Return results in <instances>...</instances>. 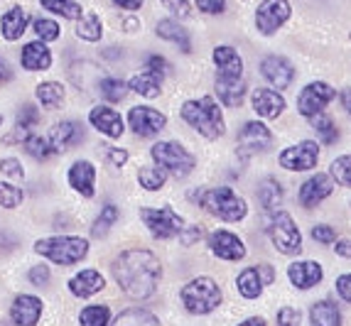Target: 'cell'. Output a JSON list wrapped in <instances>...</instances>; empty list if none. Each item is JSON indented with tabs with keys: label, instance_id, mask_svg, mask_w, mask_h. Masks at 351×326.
Listing matches in <instances>:
<instances>
[{
	"label": "cell",
	"instance_id": "obj_42",
	"mask_svg": "<svg viewBox=\"0 0 351 326\" xmlns=\"http://www.w3.org/2000/svg\"><path fill=\"white\" fill-rule=\"evenodd\" d=\"M116 221H118V206H113V204L104 206V209H101V216L96 218L94 228H91V236H94V238H104L106 233H108V228H111Z\"/></svg>",
	"mask_w": 351,
	"mask_h": 326
},
{
	"label": "cell",
	"instance_id": "obj_4",
	"mask_svg": "<svg viewBox=\"0 0 351 326\" xmlns=\"http://www.w3.org/2000/svg\"><path fill=\"white\" fill-rule=\"evenodd\" d=\"M35 253L49 258L57 265H76L88 255V240L82 236H52L37 240Z\"/></svg>",
	"mask_w": 351,
	"mask_h": 326
},
{
	"label": "cell",
	"instance_id": "obj_26",
	"mask_svg": "<svg viewBox=\"0 0 351 326\" xmlns=\"http://www.w3.org/2000/svg\"><path fill=\"white\" fill-rule=\"evenodd\" d=\"M214 64L219 69V76L226 79H243V59L234 47L221 45L214 49Z\"/></svg>",
	"mask_w": 351,
	"mask_h": 326
},
{
	"label": "cell",
	"instance_id": "obj_13",
	"mask_svg": "<svg viewBox=\"0 0 351 326\" xmlns=\"http://www.w3.org/2000/svg\"><path fill=\"white\" fill-rule=\"evenodd\" d=\"M128 123H130V130L135 135H141V138H152V135H158L160 130L167 125V116L150 105H135L130 108V116H128Z\"/></svg>",
	"mask_w": 351,
	"mask_h": 326
},
{
	"label": "cell",
	"instance_id": "obj_3",
	"mask_svg": "<svg viewBox=\"0 0 351 326\" xmlns=\"http://www.w3.org/2000/svg\"><path fill=\"white\" fill-rule=\"evenodd\" d=\"M199 206L206 209L211 216H217L221 221H241L243 216L248 214V204L246 199L239 197L234 189L228 186H217V189H206L199 194Z\"/></svg>",
	"mask_w": 351,
	"mask_h": 326
},
{
	"label": "cell",
	"instance_id": "obj_14",
	"mask_svg": "<svg viewBox=\"0 0 351 326\" xmlns=\"http://www.w3.org/2000/svg\"><path fill=\"white\" fill-rule=\"evenodd\" d=\"M273 277H276V273H273L270 265H256V268H246L239 275L236 287H239V292L246 299H256V297H261L263 287L268 285V282H273Z\"/></svg>",
	"mask_w": 351,
	"mask_h": 326
},
{
	"label": "cell",
	"instance_id": "obj_43",
	"mask_svg": "<svg viewBox=\"0 0 351 326\" xmlns=\"http://www.w3.org/2000/svg\"><path fill=\"white\" fill-rule=\"evenodd\" d=\"M332 179L339 186H351V155L337 158L332 162Z\"/></svg>",
	"mask_w": 351,
	"mask_h": 326
},
{
	"label": "cell",
	"instance_id": "obj_45",
	"mask_svg": "<svg viewBox=\"0 0 351 326\" xmlns=\"http://www.w3.org/2000/svg\"><path fill=\"white\" fill-rule=\"evenodd\" d=\"M23 204V189L0 181V206L3 209H18Z\"/></svg>",
	"mask_w": 351,
	"mask_h": 326
},
{
	"label": "cell",
	"instance_id": "obj_38",
	"mask_svg": "<svg viewBox=\"0 0 351 326\" xmlns=\"http://www.w3.org/2000/svg\"><path fill=\"white\" fill-rule=\"evenodd\" d=\"M40 3L45 10L54 12V15H62V18H66V20H79L84 12L76 0H40Z\"/></svg>",
	"mask_w": 351,
	"mask_h": 326
},
{
	"label": "cell",
	"instance_id": "obj_61",
	"mask_svg": "<svg viewBox=\"0 0 351 326\" xmlns=\"http://www.w3.org/2000/svg\"><path fill=\"white\" fill-rule=\"evenodd\" d=\"M341 103H344V111H349V116H351V88H346V91L341 93Z\"/></svg>",
	"mask_w": 351,
	"mask_h": 326
},
{
	"label": "cell",
	"instance_id": "obj_1",
	"mask_svg": "<svg viewBox=\"0 0 351 326\" xmlns=\"http://www.w3.org/2000/svg\"><path fill=\"white\" fill-rule=\"evenodd\" d=\"M113 277L130 299H147L155 294L162 277V265L150 251L130 248L113 262Z\"/></svg>",
	"mask_w": 351,
	"mask_h": 326
},
{
	"label": "cell",
	"instance_id": "obj_27",
	"mask_svg": "<svg viewBox=\"0 0 351 326\" xmlns=\"http://www.w3.org/2000/svg\"><path fill=\"white\" fill-rule=\"evenodd\" d=\"M27 25H29L27 10L20 5H12L10 10L3 15V20H0V32H3V37H5L8 42H15L25 35Z\"/></svg>",
	"mask_w": 351,
	"mask_h": 326
},
{
	"label": "cell",
	"instance_id": "obj_54",
	"mask_svg": "<svg viewBox=\"0 0 351 326\" xmlns=\"http://www.w3.org/2000/svg\"><path fill=\"white\" fill-rule=\"evenodd\" d=\"M197 8L206 15H219L226 8V0H197Z\"/></svg>",
	"mask_w": 351,
	"mask_h": 326
},
{
	"label": "cell",
	"instance_id": "obj_49",
	"mask_svg": "<svg viewBox=\"0 0 351 326\" xmlns=\"http://www.w3.org/2000/svg\"><path fill=\"white\" fill-rule=\"evenodd\" d=\"M312 238H315L317 243L329 245V243H334V240H337V231H334L332 226H327V223H319V226L312 228Z\"/></svg>",
	"mask_w": 351,
	"mask_h": 326
},
{
	"label": "cell",
	"instance_id": "obj_18",
	"mask_svg": "<svg viewBox=\"0 0 351 326\" xmlns=\"http://www.w3.org/2000/svg\"><path fill=\"white\" fill-rule=\"evenodd\" d=\"M88 123H91L99 133H104L106 138H111V140H118L125 133L123 118H121V113L118 111H113L111 105H96V108H91V113H88Z\"/></svg>",
	"mask_w": 351,
	"mask_h": 326
},
{
	"label": "cell",
	"instance_id": "obj_44",
	"mask_svg": "<svg viewBox=\"0 0 351 326\" xmlns=\"http://www.w3.org/2000/svg\"><path fill=\"white\" fill-rule=\"evenodd\" d=\"M32 27H35V35L40 37L42 42H54L59 40V25L49 18H37L32 20Z\"/></svg>",
	"mask_w": 351,
	"mask_h": 326
},
{
	"label": "cell",
	"instance_id": "obj_53",
	"mask_svg": "<svg viewBox=\"0 0 351 326\" xmlns=\"http://www.w3.org/2000/svg\"><path fill=\"white\" fill-rule=\"evenodd\" d=\"M204 236V228L202 226H189V228H182V233H180V238H182V245H194L197 240Z\"/></svg>",
	"mask_w": 351,
	"mask_h": 326
},
{
	"label": "cell",
	"instance_id": "obj_35",
	"mask_svg": "<svg viewBox=\"0 0 351 326\" xmlns=\"http://www.w3.org/2000/svg\"><path fill=\"white\" fill-rule=\"evenodd\" d=\"M113 326H160V319L145 309H128L113 321Z\"/></svg>",
	"mask_w": 351,
	"mask_h": 326
},
{
	"label": "cell",
	"instance_id": "obj_2",
	"mask_svg": "<svg viewBox=\"0 0 351 326\" xmlns=\"http://www.w3.org/2000/svg\"><path fill=\"white\" fill-rule=\"evenodd\" d=\"M182 118L206 140H219L226 133V123H223V116L219 111V103L211 96L187 101L182 105Z\"/></svg>",
	"mask_w": 351,
	"mask_h": 326
},
{
	"label": "cell",
	"instance_id": "obj_8",
	"mask_svg": "<svg viewBox=\"0 0 351 326\" xmlns=\"http://www.w3.org/2000/svg\"><path fill=\"white\" fill-rule=\"evenodd\" d=\"M141 218L155 238H175L180 236L182 228H184V218L180 214L170 209V206H162V209H141Z\"/></svg>",
	"mask_w": 351,
	"mask_h": 326
},
{
	"label": "cell",
	"instance_id": "obj_9",
	"mask_svg": "<svg viewBox=\"0 0 351 326\" xmlns=\"http://www.w3.org/2000/svg\"><path fill=\"white\" fill-rule=\"evenodd\" d=\"M290 12H293V8H290L287 0H263L256 10L258 32H261V35H268V37L276 35L278 29L287 23Z\"/></svg>",
	"mask_w": 351,
	"mask_h": 326
},
{
	"label": "cell",
	"instance_id": "obj_7",
	"mask_svg": "<svg viewBox=\"0 0 351 326\" xmlns=\"http://www.w3.org/2000/svg\"><path fill=\"white\" fill-rule=\"evenodd\" d=\"M268 236L282 255H298L302 251V236H300L298 223L287 211H276L268 223Z\"/></svg>",
	"mask_w": 351,
	"mask_h": 326
},
{
	"label": "cell",
	"instance_id": "obj_60",
	"mask_svg": "<svg viewBox=\"0 0 351 326\" xmlns=\"http://www.w3.org/2000/svg\"><path fill=\"white\" fill-rule=\"evenodd\" d=\"M239 326H265V319H261V316H251V319L241 321Z\"/></svg>",
	"mask_w": 351,
	"mask_h": 326
},
{
	"label": "cell",
	"instance_id": "obj_19",
	"mask_svg": "<svg viewBox=\"0 0 351 326\" xmlns=\"http://www.w3.org/2000/svg\"><path fill=\"white\" fill-rule=\"evenodd\" d=\"M82 140H84V128H82V123H76V121L57 123L52 128V133H49V145H52V150L57 152V155L76 147Z\"/></svg>",
	"mask_w": 351,
	"mask_h": 326
},
{
	"label": "cell",
	"instance_id": "obj_57",
	"mask_svg": "<svg viewBox=\"0 0 351 326\" xmlns=\"http://www.w3.org/2000/svg\"><path fill=\"white\" fill-rule=\"evenodd\" d=\"M334 243H337V248H334V251H337V255L349 258V260H351V240H334Z\"/></svg>",
	"mask_w": 351,
	"mask_h": 326
},
{
	"label": "cell",
	"instance_id": "obj_48",
	"mask_svg": "<svg viewBox=\"0 0 351 326\" xmlns=\"http://www.w3.org/2000/svg\"><path fill=\"white\" fill-rule=\"evenodd\" d=\"M0 172L5 177H10V179H23L25 172H23V164H20V160L15 158H5L3 162H0Z\"/></svg>",
	"mask_w": 351,
	"mask_h": 326
},
{
	"label": "cell",
	"instance_id": "obj_15",
	"mask_svg": "<svg viewBox=\"0 0 351 326\" xmlns=\"http://www.w3.org/2000/svg\"><path fill=\"white\" fill-rule=\"evenodd\" d=\"M209 248L214 255L221 258V260H228V262H236V260H243V258H246V245H243V240L231 231L211 233Z\"/></svg>",
	"mask_w": 351,
	"mask_h": 326
},
{
	"label": "cell",
	"instance_id": "obj_41",
	"mask_svg": "<svg viewBox=\"0 0 351 326\" xmlns=\"http://www.w3.org/2000/svg\"><path fill=\"white\" fill-rule=\"evenodd\" d=\"M23 147L27 150L29 158L35 160H47L49 155H52V145H49V138H42V135H27V140L23 142Z\"/></svg>",
	"mask_w": 351,
	"mask_h": 326
},
{
	"label": "cell",
	"instance_id": "obj_21",
	"mask_svg": "<svg viewBox=\"0 0 351 326\" xmlns=\"http://www.w3.org/2000/svg\"><path fill=\"white\" fill-rule=\"evenodd\" d=\"M69 184L74 192L91 199L96 194V167L88 160H76L69 169Z\"/></svg>",
	"mask_w": 351,
	"mask_h": 326
},
{
	"label": "cell",
	"instance_id": "obj_10",
	"mask_svg": "<svg viewBox=\"0 0 351 326\" xmlns=\"http://www.w3.org/2000/svg\"><path fill=\"white\" fill-rule=\"evenodd\" d=\"M317 162H319V145L315 140H302L280 152V167L287 172H307L315 169Z\"/></svg>",
	"mask_w": 351,
	"mask_h": 326
},
{
	"label": "cell",
	"instance_id": "obj_29",
	"mask_svg": "<svg viewBox=\"0 0 351 326\" xmlns=\"http://www.w3.org/2000/svg\"><path fill=\"white\" fill-rule=\"evenodd\" d=\"M158 37H162V40L172 42V45H177L184 54L192 52V42H189V32L184 27H182L180 23H175V20H160L158 23Z\"/></svg>",
	"mask_w": 351,
	"mask_h": 326
},
{
	"label": "cell",
	"instance_id": "obj_11",
	"mask_svg": "<svg viewBox=\"0 0 351 326\" xmlns=\"http://www.w3.org/2000/svg\"><path fill=\"white\" fill-rule=\"evenodd\" d=\"M334 96H337V91H334L329 84H324V82L307 84V86H304L302 91H300V96H298L300 116L312 118V116H317V113H322L324 108H327V105L334 101Z\"/></svg>",
	"mask_w": 351,
	"mask_h": 326
},
{
	"label": "cell",
	"instance_id": "obj_6",
	"mask_svg": "<svg viewBox=\"0 0 351 326\" xmlns=\"http://www.w3.org/2000/svg\"><path fill=\"white\" fill-rule=\"evenodd\" d=\"M150 158L155 160L158 167H162L165 172L172 175L175 179L189 177L192 175L194 164H197L192 152L184 150V147H182L180 142H175V140H162V142H158V145H152Z\"/></svg>",
	"mask_w": 351,
	"mask_h": 326
},
{
	"label": "cell",
	"instance_id": "obj_58",
	"mask_svg": "<svg viewBox=\"0 0 351 326\" xmlns=\"http://www.w3.org/2000/svg\"><path fill=\"white\" fill-rule=\"evenodd\" d=\"M12 79V66L8 59L0 57V82H10Z\"/></svg>",
	"mask_w": 351,
	"mask_h": 326
},
{
	"label": "cell",
	"instance_id": "obj_17",
	"mask_svg": "<svg viewBox=\"0 0 351 326\" xmlns=\"http://www.w3.org/2000/svg\"><path fill=\"white\" fill-rule=\"evenodd\" d=\"M261 71H263V76L278 88V91H285L295 79V66L290 64L285 57H280V54L265 57L263 62H261Z\"/></svg>",
	"mask_w": 351,
	"mask_h": 326
},
{
	"label": "cell",
	"instance_id": "obj_24",
	"mask_svg": "<svg viewBox=\"0 0 351 326\" xmlns=\"http://www.w3.org/2000/svg\"><path fill=\"white\" fill-rule=\"evenodd\" d=\"M253 111L258 113L261 118H278L282 111H285V99H282L280 93L273 91V88H258L253 91Z\"/></svg>",
	"mask_w": 351,
	"mask_h": 326
},
{
	"label": "cell",
	"instance_id": "obj_46",
	"mask_svg": "<svg viewBox=\"0 0 351 326\" xmlns=\"http://www.w3.org/2000/svg\"><path fill=\"white\" fill-rule=\"evenodd\" d=\"M37 123H40V111H37L32 103H25L23 108L18 111V125L20 128H35Z\"/></svg>",
	"mask_w": 351,
	"mask_h": 326
},
{
	"label": "cell",
	"instance_id": "obj_59",
	"mask_svg": "<svg viewBox=\"0 0 351 326\" xmlns=\"http://www.w3.org/2000/svg\"><path fill=\"white\" fill-rule=\"evenodd\" d=\"M118 8H123V10H141V5H143V0H113Z\"/></svg>",
	"mask_w": 351,
	"mask_h": 326
},
{
	"label": "cell",
	"instance_id": "obj_62",
	"mask_svg": "<svg viewBox=\"0 0 351 326\" xmlns=\"http://www.w3.org/2000/svg\"><path fill=\"white\" fill-rule=\"evenodd\" d=\"M0 125H3V116H0Z\"/></svg>",
	"mask_w": 351,
	"mask_h": 326
},
{
	"label": "cell",
	"instance_id": "obj_34",
	"mask_svg": "<svg viewBox=\"0 0 351 326\" xmlns=\"http://www.w3.org/2000/svg\"><path fill=\"white\" fill-rule=\"evenodd\" d=\"M37 101H40L45 108L54 111V108H59V105L64 103V88H62V84H57V82L40 84V86H37Z\"/></svg>",
	"mask_w": 351,
	"mask_h": 326
},
{
	"label": "cell",
	"instance_id": "obj_33",
	"mask_svg": "<svg viewBox=\"0 0 351 326\" xmlns=\"http://www.w3.org/2000/svg\"><path fill=\"white\" fill-rule=\"evenodd\" d=\"M310 319H312V326H341L339 309H337V304L327 302V299L312 304Z\"/></svg>",
	"mask_w": 351,
	"mask_h": 326
},
{
	"label": "cell",
	"instance_id": "obj_16",
	"mask_svg": "<svg viewBox=\"0 0 351 326\" xmlns=\"http://www.w3.org/2000/svg\"><path fill=\"white\" fill-rule=\"evenodd\" d=\"M332 192H334L332 177L317 172L315 177H310V179L300 186V204H302L304 209H315V206L322 204Z\"/></svg>",
	"mask_w": 351,
	"mask_h": 326
},
{
	"label": "cell",
	"instance_id": "obj_30",
	"mask_svg": "<svg viewBox=\"0 0 351 326\" xmlns=\"http://www.w3.org/2000/svg\"><path fill=\"white\" fill-rule=\"evenodd\" d=\"M130 91H135L138 96H145V99H155L160 96V88H162V76L155 74V71L145 69L141 74H135L128 84Z\"/></svg>",
	"mask_w": 351,
	"mask_h": 326
},
{
	"label": "cell",
	"instance_id": "obj_20",
	"mask_svg": "<svg viewBox=\"0 0 351 326\" xmlns=\"http://www.w3.org/2000/svg\"><path fill=\"white\" fill-rule=\"evenodd\" d=\"M42 309H45V304H42L40 297L20 294V297H15V302L10 307V319L18 326H37V321L42 316Z\"/></svg>",
	"mask_w": 351,
	"mask_h": 326
},
{
	"label": "cell",
	"instance_id": "obj_12",
	"mask_svg": "<svg viewBox=\"0 0 351 326\" xmlns=\"http://www.w3.org/2000/svg\"><path fill=\"white\" fill-rule=\"evenodd\" d=\"M273 145V133L265 128L263 123L248 121L243 123V128L239 130V152L243 158H251L256 152H265Z\"/></svg>",
	"mask_w": 351,
	"mask_h": 326
},
{
	"label": "cell",
	"instance_id": "obj_22",
	"mask_svg": "<svg viewBox=\"0 0 351 326\" xmlns=\"http://www.w3.org/2000/svg\"><path fill=\"white\" fill-rule=\"evenodd\" d=\"M287 277H290V282H293L298 290H312L317 282H322L324 270L319 262L300 260V262H293V265L287 268Z\"/></svg>",
	"mask_w": 351,
	"mask_h": 326
},
{
	"label": "cell",
	"instance_id": "obj_50",
	"mask_svg": "<svg viewBox=\"0 0 351 326\" xmlns=\"http://www.w3.org/2000/svg\"><path fill=\"white\" fill-rule=\"evenodd\" d=\"M145 69L155 71V74H160V76L170 74V64H167V59L160 57V54H150V57L145 59Z\"/></svg>",
	"mask_w": 351,
	"mask_h": 326
},
{
	"label": "cell",
	"instance_id": "obj_31",
	"mask_svg": "<svg viewBox=\"0 0 351 326\" xmlns=\"http://www.w3.org/2000/svg\"><path fill=\"white\" fill-rule=\"evenodd\" d=\"M258 201L265 211H278L282 204V186L276 177H265L258 184Z\"/></svg>",
	"mask_w": 351,
	"mask_h": 326
},
{
	"label": "cell",
	"instance_id": "obj_51",
	"mask_svg": "<svg viewBox=\"0 0 351 326\" xmlns=\"http://www.w3.org/2000/svg\"><path fill=\"white\" fill-rule=\"evenodd\" d=\"M278 326H300V312L295 307H282L278 312Z\"/></svg>",
	"mask_w": 351,
	"mask_h": 326
},
{
	"label": "cell",
	"instance_id": "obj_52",
	"mask_svg": "<svg viewBox=\"0 0 351 326\" xmlns=\"http://www.w3.org/2000/svg\"><path fill=\"white\" fill-rule=\"evenodd\" d=\"M29 282L32 285H37V287H45L52 279V273H49V268H45V265H37V268H32L29 270Z\"/></svg>",
	"mask_w": 351,
	"mask_h": 326
},
{
	"label": "cell",
	"instance_id": "obj_36",
	"mask_svg": "<svg viewBox=\"0 0 351 326\" xmlns=\"http://www.w3.org/2000/svg\"><path fill=\"white\" fill-rule=\"evenodd\" d=\"M99 93L106 101L118 103V101L125 99V93H128V84H125L123 79H116V76H106V79H101L99 82Z\"/></svg>",
	"mask_w": 351,
	"mask_h": 326
},
{
	"label": "cell",
	"instance_id": "obj_39",
	"mask_svg": "<svg viewBox=\"0 0 351 326\" xmlns=\"http://www.w3.org/2000/svg\"><path fill=\"white\" fill-rule=\"evenodd\" d=\"M108 321H111V309L106 304H91L79 314L82 326H108Z\"/></svg>",
	"mask_w": 351,
	"mask_h": 326
},
{
	"label": "cell",
	"instance_id": "obj_5",
	"mask_svg": "<svg viewBox=\"0 0 351 326\" xmlns=\"http://www.w3.org/2000/svg\"><path fill=\"white\" fill-rule=\"evenodd\" d=\"M180 299L189 314L204 316L211 314L221 304V290L211 277H197L182 287Z\"/></svg>",
	"mask_w": 351,
	"mask_h": 326
},
{
	"label": "cell",
	"instance_id": "obj_47",
	"mask_svg": "<svg viewBox=\"0 0 351 326\" xmlns=\"http://www.w3.org/2000/svg\"><path fill=\"white\" fill-rule=\"evenodd\" d=\"M162 8L167 12H172L175 18H189L192 15V5H189L187 0H162Z\"/></svg>",
	"mask_w": 351,
	"mask_h": 326
},
{
	"label": "cell",
	"instance_id": "obj_28",
	"mask_svg": "<svg viewBox=\"0 0 351 326\" xmlns=\"http://www.w3.org/2000/svg\"><path fill=\"white\" fill-rule=\"evenodd\" d=\"M217 93L219 101L228 108H239L246 99V82L243 79H226V76H217Z\"/></svg>",
	"mask_w": 351,
	"mask_h": 326
},
{
	"label": "cell",
	"instance_id": "obj_25",
	"mask_svg": "<svg viewBox=\"0 0 351 326\" xmlns=\"http://www.w3.org/2000/svg\"><path fill=\"white\" fill-rule=\"evenodd\" d=\"M69 292L74 294V297H91V294H96V292H101L106 287V279L104 275L99 273V270H82V273H76L74 277L69 279Z\"/></svg>",
	"mask_w": 351,
	"mask_h": 326
},
{
	"label": "cell",
	"instance_id": "obj_32",
	"mask_svg": "<svg viewBox=\"0 0 351 326\" xmlns=\"http://www.w3.org/2000/svg\"><path fill=\"white\" fill-rule=\"evenodd\" d=\"M104 35V23L96 12H82V18L76 20V37L84 42H99Z\"/></svg>",
	"mask_w": 351,
	"mask_h": 326
},
{
	"label": "cell",
	"instance_id": "obj_55",
	"mask_svg": "<svg viewBox=\"0 0 351 326\" xmlns=\"http://www.w3.org/2000/svg\"><path fill=\"white\" fill-rule=\"evenodd\" d=\"M337 292H339V297L344 302L351 304V275H339L337 277Z\"/></svg>",
	"mask_w": 351,
	"mask_h": 326
},
{
	"label": "cell",
	"instance_id": "obj_23",
	"mask_svg": "<svg viewBox=\"0 0 351 326\" xmlns=\"http://www.w3.org/2000/svg\"><path fill=\"white\" fill-rule=\"evenodd\" d=\"M20 64L27 71H47L52 66V52H49L47 42H27L20 52Z\"/></svg>",
	"mask_w": 351,
	"mask_h": 326
},
{
	"label": "cell",
	"instance_id": "obj_40",
	"mask_svg": "<svg viewBox=\"0 0 351 326\" xmlns=\"http://www.w3.org/2000/svg\"><path fill=\"white\" fill-rule=\"evenodd\" d=\"M138 181H141V186L147 189V192H158V189L165 186V181H167V172L162 167H143L138 172Z\"/></svg>",
	"mask_w": 351,
	"mask_h": 326
},
{
	"label": "cell",
	"instance_id": "obj_37",
	"mask_svg": "<svg viewBox=\"0 0 351 326\" xmlns=\"http://www.w3.org/2000/svg\"><path fill=\"white\" fill-rule=\"evenodd\" d=\"M312 128H315L317 138L322 140L324 145H332V142H337V138H339V133H337V125H334V121L327 116V113H317V116L310 118Z\"/></svg>",
	"mask_w": 351,
	"mask_h": 326
},
{
	"label": "cell",
	"instance_id": "obj_56",
	"mask_svg": "<svg viewBox=\"0 0 351 326\" xmlns=\"http://www.w3.org/2000/svg\"><path fill=\"white\" fill-rule=\"evenodd\" d=\"M106 158H108V162H111L113 167H123V164L128 162V152H125V150H118V147H108Z\"/></svg>",
	"mask_w": 351,
	"mask_h": 326
}]
</instances>
